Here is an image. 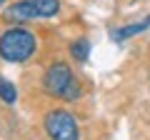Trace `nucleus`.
I'll list each match as a JSON object with an SVG mask.
<instances>
[{"mask_svg":"<svg viewBox=\"0 0 150 140\" xmlns=\"http://www.w3.org/2000/svg\"><path fill=\"white\" fill-rule=\"evenodd\" d=\"M40 90L60 103H78L85 95V85L75 75L68 60H53L45 65L43 75H40Z\"/></svg>","mask_w":150,"mask_h":140,"instance_id":"nucleus-1","label":"nucleus"},{"mask_svg":"<svg viewBox=\"0 0 150 140\" xmlns=\"http://www.w3.org/2000/svg\"><path fill=\"white\" fill-rule=\"evenodd\" d=\"M40 50L35 30L30 25H5L0 30V60L8 65H25Z\"/></svg>","mask_w":150,"mask_h":140,"instance_id":"nucleus-2","label":"nucleus"},{"mask_svg":"<svg viewBox=\"0 0 150 140\" xmlns=\"http://www.w3.org/2000/svg\"><path fill=\"white\" fill-rule=\"evenodd\" d=\"M43 130L50 140H80V123L75 113L68 110L65 105H55V108L45 110Z\"/></svg>","mask_w":150,"mask_h":140,"instance_id":"nucleus-3","label":"nucleus"},{"mask_svg":"<svg viewBox=\"0 0 150 140\" xmlns=\"http://www.w3.org/2000/svg\"><path fill=\"white\" fill-rule=\"evenodd\" d=\"M38 15L33 10L30 0H15V3H8V8L3 10V23L5 25H30L35 23Z\"/></svg>","mask_w":150,"mask_h":140,"instance_id":"nucleus-4","label":"nucleus"},{"mask_svg":"<svg viewBox=\"0 0 150 140\" xmlns=\"http://www.w3.org/2000/svg\"><path fill=\"white\" fill-rule=\"evenodd\" d=\"M90 50H93V45H90V40H88L85 35H80V38H73V40L68 43V55H70V60H75L78 65L88 63V58H90Z\"/></svg>","mask_w":150,"mask_h":140,"instance_id":"nucleus-5","label":"nucleus"},{"mask_svg":"<svg viewBox=\"0 0 150 140\" xmlns=\"http://www.w3.org/2000/svg\"><path fill=\"white\" fill-rule=\"evenodd\" d=\"M33 10H35L38 20H53V18L60 15L63 10V3L60 0H30Z\"/></svg>","mask_w":150,"mask_h":140,"instance_id":"nucleus-6","label":"nucleus"},{"mask_svg":"<svg viewBox=\"0 0 150 140\" xmlns=\"http://www.w3.org/2000/svg\"><path fill=\"white\" fill-rule=\"evenodd\" d=\"M0 103L5 105H15L18 103V88L13 80H8L3 73H0Z\"/></svg>","mask_w":150,"mask_h":140,"instance_id":"nucleus-7","label":"nucleus"},{"mask_svg":"<svg viewBox=\"0 0 150 140\" xmlns=\"http://www.w3.org/2000/svg\"><path fill=\"white\" fill-rule=\"evenodd\" d=\"M140 23H143V25H145V30H150V15H145V18H143V20H140Z\"/></svg>","mask_w":150,"mask_h":140,"instance_id":"nucleus-8","label":"nucleus"},{"mask_svg":"<svg viewBox=\"0 0 150 140\" xmlns=\"http://www.w3.org/2000/svg\"><path fill=\"white\" fill-rule=\"evenodd\" d=\"M8 3H10V0H0V8H5V5H8Z\"/></svg>","mask_w":150,"mask_h":140,"instance_id":"nucleus-9","label":"nucleus"},{"mask_svg":"<svg viewBox=\"0 0 150 140\" xmlns=\"http://www.w3.org/2000/svg\"><path fill=\"white\" fill-rule=\"evenodd\" d=\"M130 3H140V0H130Z\"/></svg>","mask_w":150,"mask_h":140,"instance_id":"nucleus-10","label":"nucleus"}]
</instances>
